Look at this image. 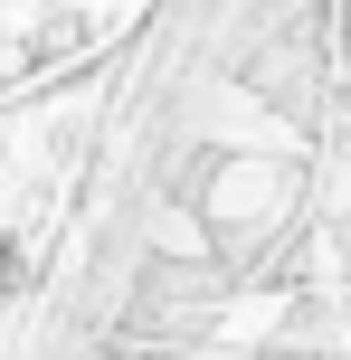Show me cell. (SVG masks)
Segmentation results:
<instances>
[{
    "label": "cell",
    "mask_w": 351,
    "mask_h": 360,
    "mask_svg": "<svg viewBox=\"0 0 351 360\" xmlns=\"http://www.w3.org/2000/svg\"><path fill=\"white\" fill-rule=\"evenodd\" d=\"M19 285H29V256H19L10 237H0V294H19Z\"/></svg>",
    "instance_id": "obj_1"
}]
</instances>
